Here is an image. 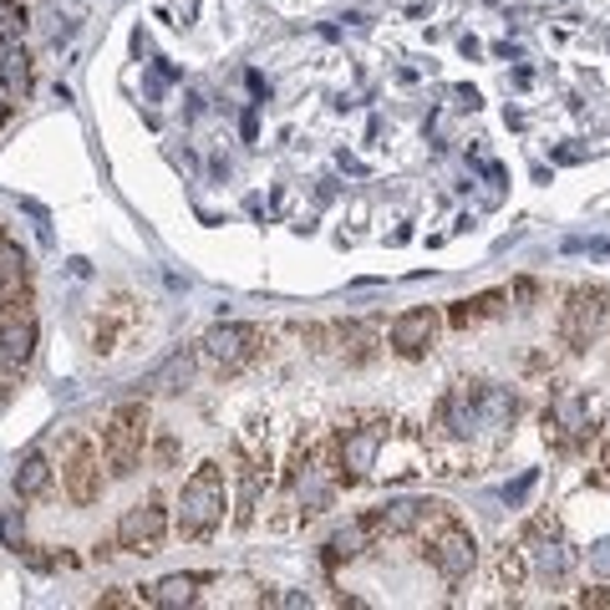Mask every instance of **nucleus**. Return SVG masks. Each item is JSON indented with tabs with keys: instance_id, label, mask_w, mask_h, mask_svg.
Here are the masks:
<instances>
[{
	"instance_id": "obj_3",
	"label": "nucleus",
	"mask_w": 610,
	"mask_h": 610,
	"mask_svg": "<svg viewBox=\"0 0 610 610\" xmlns=\"http://www.w3.org/2000/svg\"><path fill=\"white\" fill-rule=\"evenodd\" d=\"M417 534H423V544H427V549H423L427 565H433V570H438L448 585H458V580H468V575H473V559H478L473 534H468L443 504H427Z\"/></svg>"
},
{
	"instance_id": "obj_28",
	"label": "nucleus",
	"mask_w": 610,
	"mask_h": 610,
	"mask_svg": "<svg viewBox=\"0 0 610 610\" xmlns=\"http://www.w3.org/2000/svg\"><path fill=\"white\" fill-rule=\"evenodd\" d=\"M0 118H6V102H0Z\"/></svg>"
},
{
	"instance_id": "obj_1",
	"label": "nucleus",
	"mask_w": 610,
	"mask_h": 610,
	"mask_svg": "<svg viewBox=\"0 0 610 610\" xmlns=\"http://www.w3.org/2000/svg\"><path fill=\"white\" fill-rule=\"evenodd\" d=\"M514 417H519L514 392H504V386H493V382H458L438 397L433 427H438V443H453V448L464 453L483 433H493V438L509 433Z\"/></svg>"
},
{
	"instance_id": "obj_9",
	"label": "nucleus",
	"mask_w": 610,
	"mask_h": 610,
	"mask_svg": "<svg viewBox=\"0 0 610 610\" xmlns=\"http://www.w3.org/2000/svg\"><path fill=\"white\" fill-rule=\"evenodd\" d=\"M163 540H168V509H163L159 493H153V499H143V504H133L128 514H122L118 544L128 549V555H159Z\"/></svg>"
},
{
	"instance_id": "obj_20",
	"label": "nucleus",
	"mask_w": 610,
	"mask_h": 610,
	"mask_svg": "<svg viewBox=\"0 0 610 610\" xmlns=\"http://www.w3.org/2000/svg\"><path fill=\"white\" fill-rule=\"evenodd\" d=\"M499 580H504V590H524V580H530V549L504 544L499 549Z\"/></svg>"
},
{
	"instance_id": "obj_8",
	"label": "nucleus",
	"mask_w": 610,
	"mask_h": 610,
	"mask_svg": "<svg viewBox=\"0 0 610 610\" xmlns=\"http://www.w3.org/2000/svg\"><path fill=\"white\" fill-rule=\"evenodd\" d=\"M36 351V311H31V291L0 295V357L26 367Z\"/></svg>"
},
{
	"instance_id": "obj_5",
	"label": "nucleus",
	"mask_w": 610,
	"mask_h": 610,
	"mask_svg": "<svg viewBox=\"0 0 610 610\" xmlns=\"http://www.w3.org/2000/svg\"><path fill=\"white\" fill-rule=\"evenodd\" d=\"M143 448H148V407H143V402H122V407L107 417V427H102L107 468H112L118 478H128L138 468V458H143Z\"/></svg>"
},
{
	"instance_id": "obj_7",
	"label": "nucleus",
	"mask_w": 610,
	"mask_h": 610,
	"mask_svg": "<svg viewBox=\"0 0 610 610\" xmlns=\"http://www.w3.org/2000/svg\"><path fill=\"white\" fill-rule=\"evenodd\" d=\"M386 438H392V427L382 423V417H372V423H341L336 427V458H341V478L346 483H357V478H367L377 468V453L386 448Z\"/></svg>"
},
{
	"instance_id": "obj_14",
	"label": "nucleus",
	"mask_w": 610,
	"mask_h": 610,
	"mask_svg": "<svg viewBox=\"0 0 610 610\" xmlns=\"http://www.w3.org/2000/svg\"><path fill=\"white\" fill-rule=\"evenodd\" d=\"M367 544H372V530H367V519H351L346 530H336L331 540H326V570L361 559V555H367Z\"/></svg>"
},
{
	"instance_id": "obj_24",
	"label": "nucleus",
	"mask_w": 610,
	"mask_h": 610,
	"mask_svg": "<svg viewBox=\"0 0 610 610\" xmlns=\"http://www.w3.org/2000/svg\"><path fill=\"white\" fill-rule=\"evenodd\" d=\"M11 382H15V361H6V367H0V407L11 402Z\"/></svg>"
},
{
	"instance_id": "obj_22",
	"label": "nucleus",
	"mask_w": 610,
	"mask_h": 610,
	"mask_svg": "<svg viewBox=\"0 0 610 610\" xmlns=\"http://www.w3.org/2000/svg\"><path fill=\"white\" fill-rule=\"evenodd\" d=\"M15 26H26V11H21V0H0V36H11Z\"/></svg>"
},
{
	"instance_id": "obj_18",
	"label": "nucleus",
	"mask_w": 610,
	"mask_h": 610,
	"mask_svg": "<svg viewBox=\"0 0 610 610\" xmlns=\"http://www.w3.org/2000/svg\"><path fill=\"white\" fill-rule=\"evenodd\" d=\"M199 585H204V575H168V580H159L143 600H148V606H163V610L194 606V600H199Z\"/></svg>"
},
{
	"instance_id": "obj_21",
	"label": "nucleus",
	"mask_w": 610,
	"mask_h": 610,
	"mask_svg": "<svg viewBox=\"0 0 610 610\" xmlns=\"http://www.w3.org/2000/svg\"><path fill=\"white\" fill-rule=\"evenodd\" d=\"M0 540L11 544V555H21V549H26V524H21V514H15V509L0 519Z\"/></svg>"
},
{
	"instance_id": "obj_26",
	"label": "nucleus",
	"mask_w": 610,
	"mask_h": 610,
	"mask_svg": "<svg viewBox=\"0 0 610 610\" xmlns=\"http://www.w3.org/2000/svg\"><path fill=\"white\" fill-rule=\"evenodd\" d=\"M580 606H610V585H596V590H585Z\"/></svg>"
},
{
	"instance_id": "obj_12",
	"label": "nucleus",
	"mask_w": 610,
	"mask_h": 610,
	"mask_svg": "<svg viewBox=\"0 0 610 610\" xmlns=\"http://www.w3.org/2000/svg\"><path fill=\"white\" fill-rule=\"evenodd\" d=\"M438 331H443L438 311H427V305H423V311H407V316L392 320V351H397V357H407V361H417V357H427V351H433Z\"/></svg>"
},
{
	"instance_id": "obj_17",
	"label": "nucleus",
	"mask_w": 610,
	"mask_h": 610,
	"mask_svg": "<svg viewBox=\"0 0 610 610\" xmlns=\"http://www.w3.org/2000/svg\"><path fill=\"white\" fill-rule=\"evenodd\" d=\"M0 81H6V92H26L31 87V56L15 36H0Z\"/></svg>"
},
{
	"instance_id": "obj_4",
	"label": "nucleus",
	"mask_w": 610,
	"mask_h": 610,
	"mask_svg": "<svg viewBox=\"0 0 610 610\" xmlns=\"http://www.w3.org/2000/svg\"><path fill=\"white\" fill-rule=\"evenodd\" d=\"M610 326V291L600 285H575L559 305V341L570 346V351H585V346H596V336Z\"/></svg>"
},
{
	"instance_id": "obj_16",
	"label": "nucleus",
	"mask_w": 610,
	"mask_h": 610,
	"mask_svg": "<svg viewBox=\"0 0 610 610\" xmlns=\"http://www.w3.org/2000/svg\"><path fill=\"white\" fill-rule=\"evenodd\" d=\"M11 489H15V499H41V493L52 489V464H46V453H26V458L15 464Z\"/></svg>"
},
{
	"instance_id": "obj_6",
	"label": "nucleus",
	"mask_w": 610,
	"mask_h": 610,
	"mask_svg": "<svg viewBox=\"0 0 610 610\" xmlns=\"http://www.w3.org/2000/svg\"><path fill=\"white\" fill-rule=\"evenodd\" d=\"M590 438H596V407H590V397L559 392V397L549 402V412H544V443L570 458V453H580Z\"/></svg>"
},
{
	"instance_id": "obj_15",
	"label": "nucleus",
	"mask_w": 610,
	"mask_h": 610,
	"mask_svg": "<svg viewBox=\"0 0 610 610\" xmlns=\"http://www.w3.org/2000/svg\"><path fill=\"white\" fill-rule=\"evenodd\" d=\"M504 301H509V291H489V295H473V301H453L448 305V326H453V331H473L478 320L499 316Z\"/></svg>"
},
{
	"instance_id": "obj_13",
	"label": "nucleus",
	"mask_w": 610,
	"mask_h": 610,
	"mask_svg": "<svg viewBox=\"0 0 610 610\" xmlns=\"http://www.w3.org/2000/svg\"><path fill=\"white\" fill-rule=\"evenodd\" d=\"M423 514H427L423 499H397V504L372 509V514H367V530H372V540H382V534L392 540V534L417 530V524H423Z\"/></svg>"
},
{
	"instance_id": "obj_2",
	"label": "nucleus",
	"mask_w": 610,
	"mask_h": 610,
	"mask_svg": "<svg viewBox=\"0 0 610 610\" xmlns=\"http://www.w3.org/2000/svg\"><path fill=\"white\" fill-rule=\"evenodd\" d=\"M225 509H229V473L219 464H199L184 478V493H178V534L184 540H209L225 524Z\"/></svg>"
},
{
	"instance_id": "obj_10",
	"label": "nucleus",
	"mask_w": 610,
	"mask_h": 610,
	"mask_svg": "<svg viewBox=\"0 0 610 610\" xmlns=\"http://www.w3.org/2000/svg\"><path fill=\"white\" fill-rule=\"evenodd\" d=\"M254 341H260V331H254V326H235V320H229V326H214V331L204 336L199 357L209 361L214 372H239V367H250L254 351H260Z\"/></svg>"
},
{
	"instance_id": "obj_25",
	"label": "nucleus",
	"mask_w": 610,
	"mask_h": 610,
	"mask_svg": "<svg viewBox=\"0 0 610 610\" xmlns=\"http://www.w3.org/2000/svg\"><path fill=\"white\" fill-rule=\"evenodd\" d=\"M97 606H112V610L118 606H143V596H122V590H112V596H102Z\"/></svg>"
},
{
	"instance_id": "obj_23",
	"label": "nucleus",
	"mask_w": 610,
	"mask_h": 610,
	"mask_svg": "<svg viewBox=\"0 0 610 610\" xmlns=\"http://www.w3.org/2000/svg\"><path fill=\"white\" fill-rule=\"evenodd\" d=\"M530 489H534V473H524L514 489H504V504H524V493H530Z\"/></svg>"
},
{
	"instance_id": "obj_11",
	"label": "nucleus",
	"mask_w": 610,
	"mask_h": 610,
	"mask_svg": "<svg viewBox=\"0 0 610 610\" xmlns=\"http://www.w3.org/2000/svg\"><path fill=\"white\" fill-rule=\"evenodd\" d=\"M62 489L77 499V504H92L102 493V453L87 438H72L67 453H62Z\"/></svg>"
},
{
	"instance_id": "obj_27",
	"label": "nucleus",
	"mask_w": 610,
	"mask_h": 610,
	"mask_svg": "<svg viewBox=\"0 0 610 610\" xmlns=\"http://www.w3.org/2000/svg\"><path fill=\"white\" fill-rule=\"evenodd\" d=\"M600 468H606V473H610V443H606V453H600Z\"/></svg>"
},
{
	"instance_id": "obj_19",
	"label": "nucleus",
	"mask_w": 610,
	"mask_h": 610,
	"mask_svg": "<svg viewBox=\"0 0 610 610\" xmlns=\"http://www.w3.org/2000/svg\"><path fill=\"white\" fill-rule=\"evenodd\" d=\"M26 280H31V265H26V254H21V244L0 239V295L26 291Z\"/></svg>"
}]
</instances>
